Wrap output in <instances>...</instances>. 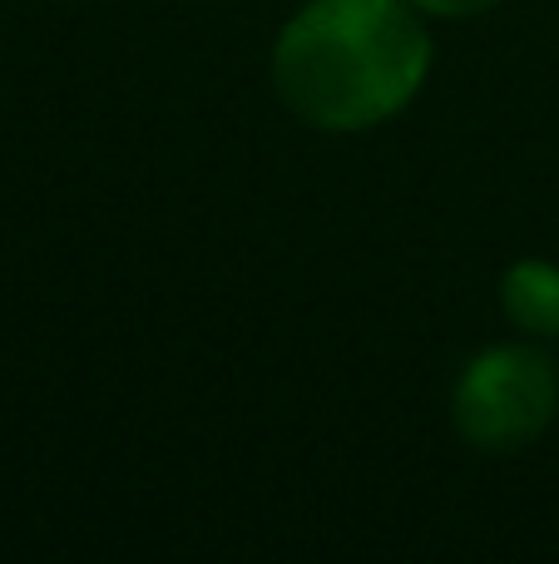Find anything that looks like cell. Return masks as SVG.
I'll use <instances>...</instances> for the list:
<instances>
[{
    "instance_id": "4",
    "label": "cell",
    "mask_w": 559,
    "mask_h": 564,
    "mask_svg": "<svg viewBox=\"0 0 559 564\" xmlns=\"http://www.w3.org/2000/svg\"><path fill=\"white\" fill-rule=\"evenodd\" d=\"M421 10H436V15H475V10L495 6V0H416Z\"/></svg>"
},
{
    "instance_id": "3",
    "label": "cell",
    "mask_w": 559,
    "mask_h": 564,
    "mask_svg": "<svg viewBox=\"0 0 559 564\" xmlns=\"http://www.w3.org/2000/svg\"><path fill=\"white\" fill-rule=\"evenodd\" d=\"M505 312L540 337H559V268L540 258L515 263L505 273Z\"/></svg>"
},
{
    "instance_id": "2",
    "label": "cell",
    "mask_w": 559,
    "mask_h": 564,
    "mask_svg": "<svg viewBox=\"0 0 559 564\" xmlns=\"http://www.w3.org/2000/svg\"><path fill=\"white\" fill-rule=\"evenodd\" d=\"M559 411V371L535 347H491L456 381V426L481 451H520Z\"/></svg>"
},
{
    "instance_id": "1",
    "label": "cell",
    "mask_w": 559,
    "mask_h": 564,
    "mask_svg": "<svg viewBox=\"0 0 559 564\" xmlns=\"http://www.w3.org/2000/svg\"><path fill=\"white\" fill-rule=\"evenodd\" d=\"M431 40L402 0H313L273 50L277 95L317 129H372L412 105Z\"/></svg>"
}]
</instances>
